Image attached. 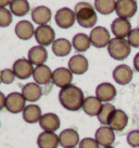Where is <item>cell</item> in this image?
I'll return each instance as SVG.
<instances>
[{"label":"cell","mask_w":139,"mask_h":148,"mask_svg":"<svg viewBox=\"0 0 139 148\" xmlns=\"http://www.w3.org/2000/svg\"><path fill=\"white\" fill-rule=\"evenodd\" d=\"M84 92L79 87L75 85H70L62 88L59 92V101L61 106L69 111H77L83 108Z\"/></svg>","instance_id":"obj_1"},{"label":"cell","mask_w":139,"mask_h":148,"mask_svg":"<svg viewBox=\"0 0 139 148\" xmlns=\"http://www.w3.org/2000/svg\"><path fill=\"white\" fill-rule=\"evenodd\" d=\"M74 12L75 16H76V21L82 27H93L97 23L98 16L96 13V9L89 2H85V1L78 2L75 5Z\"/></svg>","instance_id":"obj_2"},{"label":"cell","mask_w":139,"mask_h":148,"mask_svg":"<svg viewBox=\"0 0 139 148\" xmlns=\"http://www.w3.org/2000/svg\"><path fill=\"white\" fill-rule=\"evenodd\" d=\"M132 47L126 39L113 38L108 45V52L114 60H124L130 53Z\"/></svg>","instance_id":"obj_3"},{"label":"cell","mask_w":139,"mask_h":148,"mask_svg":"<svg viewBox=\"0 0 139 148\" xmlns=\"http://www.w3.org/2000/svg\"><path fill=\"white\" fill-rule=\"evenodd\" d=\"M89 38L91 45L96 48H104L108 47L109 42H111V36L110 33L106 27L103 26H96L91 29V32L89 34Z\"/></svg>","instance_id":"obj_4"},{"label":"cell","mask_w":139,"mask_h":148,"mask_svg":"<svg viewBox=\"0 0 139 148\" xmlns=\"http://www.w3.org/2000/svg\"><path fill=\"white\" fill-rule=\"evenodd\" d=\"M56 32L49 25H42L35 29V39L39 44V46L47 47L55 42Z\"/></svg>","instance_id":"obj_5"},{"label":"cell","mask_w":139,"mask_h":148,"mask_svg":"<svg viewBox=\"0 0 139 148\" xmlns=\"http://www.w3.org/2000/svg\"><path fill=\"white\" fill-rule=\"evenodd\" d=\"M34 66L31 63V61L26 58H20L16 61H14L12 65V71L15 74V77L20 79H27L28 77L33 76L34 73Z\"/></svg>","instance_id":"obj_6"},{"label":"cell","mask_w":139,"mask_h":148,"mask_svg":"<svg viewBox=\"0 0 139 148\" xmlns=\"http://www.w3.org/2000/svg\"><path fill=\"white\" fill-rule=\"evenodd\" d=\"M26 107V100L22 94L16 92H10L5 99V108L11 113L23 112Z\"/></svg>","instance_id":"obj_7"},{"label":"cell","mask_w":139,"mask_h":148,"mask_svg":"<svg viewBox=\"0 0 139 148\" xmlns=\"http://www.w3.org/2000/svg\"><path fill=\"white\" fill-rule=\"evenodd\" d=\"M55 21L60 28L66 29V28L72 27L76 21L75 12L70 8H66V7L61 8L57 11L56 15H55Z\"/></svg>","instance_id":"obj_8"},{"label":"cell","mask_w":139,"mask_h":148,"mask_svg":"<svg viewBox=\"0 0 139 148\" xmlns=\"http://www.w3.org/2000/svg\"><path fill=\"white\" fill-rule=\"evenodd\" d=\"M137 2L134 0H119L116 1L115 12L117 14V18H133L137 12Z\"/></svg>","instance_id":"obj_9"},{"label":"cell","mask_w":139,"mask_h":148,"mask_svg":"<svg viewBox=\"0 0 139 148\" xmlns=\"http://www.w3.org/2000/svg\"><path fill=\"white\" fill-rule=\"evenodd\" d=\"M132 29V24L126 18H116L111 23V32L113 33L115 38L125 39L126 37H128Z\"/></svg>","instance_id":"obj_10"},{"label":"cell","mask_w":139,"mask_h":148,"mask_svg":"<svg viewBox=\"0 0 139 148\" xmlns=\"http://www.w3.org/2000/svg\"><path fill=\"white\" fill-rule=\"evenodd\" d=\"M72 81L73 73L66 68H58L52 72V82L61 89L72 85Z\"/></svg>","instance_id":"obj_11"},{"label":"cell","mask_w":139,"mask_h":148,"mask_svg":"<svg viewBox=\"0 0 139 148\" xmlns=\"http://www.w3.org/2000/svg\"><path fill=\"white\" fill-rule=\"evenodd\" d=\"M59 142L63 148H75L79 145V134L75 129L63 130L59 135Z\"/></svg>","instance_id":"obj_12"},{"label":"cell","mask_w":139,"mask_h":148,"mask_svg":"<svg viewBox=\"0 0 139 148\" xmlns=\"http://www.w3.org/2000/svg\"><path fill=\"white\" fill-rule=\"evenodd\" d=\"M113 79L120 85H127L133 79V70L127 64L117 65L112 72Z\"/></svg>","instance_id":"obj_13"},{"label":"cell","mask_w":139,"mask_h":148,"mask_svg":"<svg viewBox=\"0 0 139 148\" xmlns=\"http://www.w3.org/2000/svg\"><path fill=\"white\" fill-rule=\"evenodd\" d=\"M67 65H69L67 69H69L73 74L82 75V74L87 72L89 63H88L87 58L84 57L83 55H74L69 60Z\"/></svg>","instance_id":"obj_14"},{"label":"cell","mask_w":139,"mask_h":148,"mask_svg":"<svg viewBox=\"0 0 139 148\" xmlns=\"http://www.w3.org/2000/svg\"><path fill=\"white\" fill-rule=\"evenodd\" d=\"M116 96V88L111 83H101L96 88V97L101 102L108 103Z\"/></svg>","instance_id":"obj_15"},{"label":"cell","mask_w":139,"mask_h":148,"mask_svg":"<svg viewBox=\"0 0 139 148\" xmlns=\"http://www.w3.org/2000/svg\"><path fill=\"white\" fill-rule=\"evenodd\" d=\"M127 124H128V116L126 114L125 111L115 109L110 118L108 126H110L114 132H121L125 129Z\"/></svg>","instance_id":"obj_16"},{"label":"cell","mask_w":139,"mask_h":148,"mask_svg":"<svg viewBox=\"0 0 139 148\" xmlns=\"http://www.w3.org/2000/svg\"><path fill=\"white\" fill-rule=\"evenodd\" d=\"M95 139L97 140V143L99 145H101L103 147L112 146V144L115 140L114 131L110 126H101L96 131Z\"/></svg>","instance_id":"obj_17"},{"label":"cell","mask_w":139,"mask_h":148,"mask_svg":"<svg viewBox=\"0 0 139 148\" xmlns=\"http://www.w3.org/2000/svg\"><path fill=\"white\" fill-rule=\"evenodd\" d=\"M39 125L44 132H56L60 127V119L56 113H45L39 120Z\"/></svg>","instance_id":"obj_18"},{"label":"cell","mask_w":139,"mask_h":148,"mask_svg":"<svg viewBox=\"0 0 139 148\" xmlns=\"http://www.w3.org/2000/svg\"><path fill=\"white\" fill-rule=\"evenodd\" d=\"M33 77L35 83L38 85H47L52 81V71L46 64L38 65L34 69Z\"/></svg>","instance_id":"obj_19"},{"label":"cell","mask_w":139,"mask_h":148,"mask_svg":"<svg viewBox=\"0 0 139 148\" xmlns=\"http://www.w3.org/2000/svg\"><path fill=\"white\" fill-rule=\"evenodd\" d=\"M27 58L33 65H42L45 64V62L48 59V52L45 49V47L34 46L28 51Z\"/></svg>","instance_id":"obj_20"},{"label":"cell","mask_w":139,"mask_h":148,"mask_svg":"<svg viewBox=\"0 0 139 148\" xmlns=\"http://www.w3.org/2000/svg\"><path fill=\"white\" fill-rule=\"evenodd\" d=\"M22 95L26 101L35 102L42 96V89L36 83H27L22 87Z\"/></svg>","instance_id":"obj_21"},{"label":"cell","mask_w":139,"mask_h":148,"mask_svg":"<svg viewBox=\"0 0 139 148\" xmlns=\"http://www.w3.org/2000/svg\"><path fill=\"white\" fill-rule=\"evenodd\" d=\"M37 145L39 148H58L60 145L59 136L53 132H42L38 135Z\"/></svg>","instance_id":"obj_22"},{"label":"cell","mask_w":139,"mask_h":148,"mask_svg":"<svg viewBox=\"0 0 139 148\" xmlns=\"http://www.w3.org/2000/svg\"><path fill=\"white\" fill-rule=\"evenodd\" d=\"M51 10L46 5H38L32 11V18L33 21L39 26L47 25L51 20Z\"/></svg>","instance_id":"obj_23"},{"label":"cell","mask_w":139,"mask_h":148,"mask_svg":"<svg viewBox=\"0 0 139 148\" xmlns=\"http://www.w3.org/2000/svg\"><path fill=\"white\" fill-rule=\"evenodd\" d=\"M15 35L22 40H28L35 35V28L33 24L28 21H20L15 25Z\"/></svg>","instance_id":"obj_24"},{"label":"cell","mask_w":139,"mask_h":148,"mask_svg":"<svg viewBox=\"0 0 139 148\" xmlns=\"http://www.w3.org/2000/svg\"><path fill=\"white\" fill-rule=\"evenodd\" d=\"M102 103L96 96H89L85 98L83 103L84 112L89 116H97L102 108Z\"/></svg>","instance_id":"obj_25"},{"label":"cell","mask_w":139,"mask_h":148,"mask_svg":"<svg viewBox=\"0 0 139 148\" xmlns=\"http://www.w3.org/2000/svg\"><path fill=\"white\" fill-rule=\"evenodd\" d=\"M22 113H23L24 121L26 123H29V124H34L36 122H39L40 118L42 116L40 107L37 105H34V103L27 105Z\"/></svg>","instance_id":"obj_26"},{"label":"cell","mask_w":139,"mask_h":148,"mask_svg":"<svg viewBox=\"0 0 139 148\" xmlns=\"http://www.w3.org/2000/svg\"><path fill=\"white\" fill-rule=\"evenodd\" d=\"M72 47V44L66 38H59L52 44V52L57 57H66L70 55Z\"/></svg>","instance_id":"obj_27"},{"label":"cell","mask_w":139,"mask_h":148,"mask_svg":"<svg viewBox=\"0 0 139 148\" xmlns=\"http://www.w3.org/2000/svg\"><path fill=\"white\" fill-rule=\"evenodd\" d=\"M91 45L90 38L88 35L84 34V33H78L76 34L73 39H72V46L74 47L75 50L79 51V52H84L89 49V47Z\"/></svg>","instance_id":"obj_28"},{"label":"cell","mask_w":139,"mask_h":148,"mask_svg":"<svg viewBox=\"0 0 139 148\" xmlns=\"http://www.w3.org/2000/svg\"><path fill=\"white\" fill-rule=\"evenodd\" d=\"M9 7L11 13L16 16H23L29 11V2L26 0H12Z\"/></svg>","instance_id":"obj_29"},{"label":"cell","mask_w":139,"mask_h":148,"mask_svg":"<svg viewBox=\"0 0 139 148\" xmlns=\"http://www.w3.org/2000/svg\"><path fill=\"white\" fill-rule=\"evenodd\" d=\"M115 5L116 1L114 0H96L93 7L98 13L109 15L115 11Z\"/></svg>","instance_id":"obj_30"},{"label":"cell","mask_w":139,"mask_h":148,"mask_svg":"<svg viewBox=\"0 0 139 148\" xmlns=\"http://www.w3.org/2000/svg\"><path fill=\"white\" fill-rule=\"evenodd\" d=\"M115 107L113 106L112 103L108 102V103H103L102 105V108L99 114L97 116L98 121L101 123L103 126H108L109 125V121H110V118H111L112 113L115 111Z\"/></svg>","instance_id":"obj_31"},{"label":"cell","mask_w":139,"mask_h":148,"mask_svg":"<svg viewBox=\"0 0 139 148\" xmlns=\"http://www.w3.org/2000/svg\"><path fill=\"white\" fill-rule=\"evenodd\" d=\"M12 22V13L5 8H0V27H7Z\"/></svg>","instance_id":"obj_32"},{"label":"cell","mask_w":139,"mask_h":148,"mask_svg":"<svg viewBox=\"0 0 139 148\" xmlns=\"http://www.w3.org/2000/svg\"><path fill=\"white\" fill-rule=\"evenodd\" d=\"M15 79V74L12 70L3 69L0 71V83L2 84H12Z\"/></svg>","instance_id":"obj_33"},{"label":"cell","mask_w":139,"mask_h":148,"mask_svg":"<svg viewBox=\"0 0 139 148\" xmlns=\"http://www.w3.org/2000/svg\"><path fill=\"white\" fill-rule=\"evenodd\" d=\"M127 42L130 45V47L139 48V27L132 29L130 34L127 37Z\"/></svg>","instance_id":"obj_34"},{"label":"cell","mask_w":139,"mask_h":148,"mask_svg":"<svg viewBox=\"0 0 139 148\" xmlns=\"http://www.w3.org/2000/svg\"><path fill=\"white\" fill-rule=\"evenodd\" d=\"M127 143L130 147L138 148L139 147V130L132 131L127 135Z\"/></svg>","instance_id":"obj_35"},{"label":"cell","mask_w":139,"mask_h":148,"mask_svg":"<svg viewBox=\"0 0 139 148\" xmlns=\"http://www.w3.org/2000/svg\"><path fill=\"white\" fill-rule=\"evenodd\" d=\"M100 145L97 143V140L91 137H86L79 142L78 148H99Z\"/></svg>","instance_id":"obj_36"},{"label":"cell","mask_w":139,"mask_h":148,"mask_svg":"<svg viewBox=\"0 0 139 148\" xmlns=\"http://www.w3.org/2000/svg\"><path fill=\"white\" fill-rule=\"evenodd\" d=\"M5 99H7V96H5V94L2 92H0V110H2L5 107Z\"/></svg>","instance_id":"obj_37"},{"label":"cell","mask_w":139,"mask_h":148,"mask_svg":"<svg viewBox=\"0 0 139 148\" xmlns=\"http://www.w3.org/2000/svg\"><path fill=\"white\" fill-rule=\"evenodd\" d=\"M133 63H134L135 70L139 73V52L138 53H136V56L134 57V61H133Z\"/></svg>","instance_id":"obj_38"},{"label":"cell","mask_w":139,"mask_h":148,"mask_svg":"<svg viewBox=\"0 0 139 148\" xmlns=\"http://www.w3.org/2000/svg\"><path fill=\"white\" fill-rule=\"evenodd\" d=\"M10 5V1H8V0H5V1H0V8H5V5Z\"/></svg>","instance_id":"obj_39"},{"label":"cell","mask_w":139,"mask_h":148,"mask_svg":"<svg viewBox=\"0 0 139 148\" xmlns=\"http://www.w3.org/2000/svg\"><path fill=\"white\" fill-rule=\"evenodd\" d=\"M103 148H115V147H113V146H108V147H103Z\"/></svg>","instance_id":"obj_40"}]
</instances>
